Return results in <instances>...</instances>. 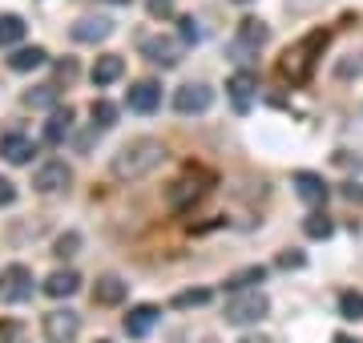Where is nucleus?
<instances>
[{
	"label": "nucleus",
	"instance_id": "412c9836",
	"mask_svg": "<svg viewBox=\"0 0 363 343\" xmlns=\"http://www.w3.org/2000/svg\"><path fill=\"white\" fill-rule=\"evenodd\" d=\"M45 61H49V53H45L40 45H25V49H13L9 69H13V73H33V69H40Z\"/></svg>",
	"mask_w": 363,
	"mask_h": 343
},
{
	"label": "nucleus",
	"instance_id": "cd10ccee",
	"mask_svg": "<svg viewBox=\"0 0 363 343\" xmlns=\"http://www.w3.org/2000/svg\"><path fill=\"white\" fill-rule=\"evenodd\" d=\"M25 106L28 109H52L57 106V85H37V89H28Z\"/></svg>",
	"mask_w": 363,
	"mask_h": 343
},
{
	"label": "nucleus",
	"instance_id": "2f4dec72",
	"mask_svg": "<svg viewBox=\"0 0 363 343\" xmlns=\"http://www.w3.org/2000/svg\"><path fill=\"white\" fill-rule=\"evenodd\" d=\"M0 343H25V327H21V323H9V319H0Z\"/></svg>",
	"mask_w": 363,
	"mask_h": 343
},
{
	"label": "nucleus",
	"instance_id": "a878e982",
	"mask_svg": "<svg viewBox=\"0 0 363 343\" xmlns=\"http://www.w3.org/2000/svg\"><path fill=\"white\" fill-rule=\"evenodd\" d=\"M210 299H214V291L194 287V291H178V295L169 299V307H178V311H186V307H206Z\"/></svg>",
	"mask_w": 363,
	"mask_h": 343
},
{
	"label": "nucleus",
	"instance_id": "ea45409f",
	"mask_svg": "<svg viewBox=\"0 0 363 343\" xmlns=\"http://www.w3.org/2000/svg\"><path fill=\"white\" fill-rule=\"evenodd\" d=\"M234 4H250V0H234Z\"/></svg>",
	"mask_w": 363,
	"mask_h": 343
},
{
	"label": "nucleus",
	"instance_id": "c9c22d12",
	"mask_svg": "<svg viewBox=\"0 0 363 343\" xmlns=\"http://www.w3.org/2000/svg\"><path fill=\"white\" fill-rule=\"evenodd\" d=\"M57 77L73 81V77H77V65H73V61H61V65H57Z\"/></svg>",
	"mask_w": 363,
	"mask_h": 343
},
{
	"label": "nucleus",
	"instance_id": "f257e3e1",
	"mask_svg": "<svg viewBox=\"0 0 363 343\" xmlns=\"http://www.w3.org/2000/svg\"><path fill=\"white\" fill-rule=\"evenodd\" d=\"M162 162H166V145L157 142V137H133V142H125L113 154L109 174H113L117 182H142V178H150Z\"/></svg>",
	"mask_w": 363,
	"mask_h": 343
},
{
	"label": "nucleus",
	"instance_id": "58836bf2",
	"mask_svg": "<svg viewBox=\"0 0 363 343\" xmlns=\"http://www.w3.org/2000/svg\"><path fill=\"white\" fill-rule=\"evenodd\" d=\"M109 4H130V0H109Z\"/></svg>",
	"mask_w": 363,
	"mask_h": 343
},
{
	"label": "nucleus",
	"instance_id": "dca6fc26",
	"mask_svg": "<svg viewBox=\"0 0 363 343\" xmlns=\"http://www.w3.org/2000/svg\"><path fill=\"white\" fill-rule=\"evenodd\" d=\"M69 33H73L77 45H97V40L113 37V21H109V16H81Z\"/></svg>",
	"mask_w": 363,
	"mask_h": 343
},
{
	"label": "nucleus",
	"instance_id": "393cba45",
	"mask_svg": "<svg viewBox=\"0 0 363 343\" xmlns=\"http://www.w3.org/2000/svg\"><path fill=\"white\" fill-rule=\"evenodd\" d=\"M303 235L307 238H331L335 235V223H331L323 210H311L307 218H303Z\"/></svg>",
	"mask_w": 363,
	"mask_h": 343
},
{
	"label": "nucleus",
	"instance_id": "e433bc0d",
	"mask_svg": "<svg viewBox=\"0 0 363 343\" xmlns=\"http://www.w3.org/2000/svg\"><path fill=\"white\" fill-rule=\"evenodd\" d=\"M238 343H271V339H262V335H242Z\"/></svg>",
	"mask_w": 363,
	"mask_h": 343
},
{
	"label": "nucleus",
	"instance_id": "2eb2a0df",
	"mask_svg": "<svg viewBox=\"0 0 363 343\" xmlns=\"http://www.w3.org/2000/svg\"><path fill=\"white\" fill-rule=\"evenodd\" d=\"M125 295H130V283H125L121 275H101L97 283H93V303H97V307L125 303Z\"/></svg>",
	"mask_w": 363,
	"mask_h": 343
},
{
	"label": "nucleus",
	"instance_id": "473e14b6",
	"mask_svg": "<svg viewBox=\"0 0 363 343\" xmlns=\"http://www.w3.org/2000/svg\"><path fill=\"white\" fill-rule=\"evenodd\" d=\"M16 202V186L9 178H0V206H13Z\"/></svg>",
	"mask_w": 363,
	"mask_h": 343
},
{
	"label": "nucleus",
	"instance_id": "f3484780",
	"mask_svg": "<svg viewBox=\"0 0 363 343\" xmlns=\"http://www.w3.org/2000/svg\"><path fill=\"white\" fill-rule=\"evenodd\" d=\"M69 133H73V109L57 106L49 113V121H45V133H40V137H45V145H61Z\"/></svg>",
	"mask_w": 363,
	"mask_h": 343
},
{
	"label": "nucleus",
	"instance_id": "f8f14e48",
	"mask_svg": "<svg viewBox=\"0 0 363 343\" xmlns=\"http://www.w3.org/2000/svg\"><path fill=\"white\" fill-rule=\"evenodd\" d=\"M157 319H162V307H154V303H142V307H130V315H125V335L130 339H145L150 331L157 327Z\"/></svg>",
	"mask_w": 363,
	"mask_h": 343
},
{
	"label": "nucleus",
	"instance_id": "20e7f679",
	"mask_svg": "<svg viewBox=\"0 0 363 343\" xmlns=\"http://www.w3.org/2000/svg\"><path fill=\"white\" fill-rule=\"evenodd\" d=\"M25 299H33V271L25 263H9L0 271V303L16 307Z\"/></svg>",
	"mask_w": 363,
	"mask_h": 343
},
{
	"label": "nucleus",
	"instance_id": "b1692460",
	"mask_svg": "<svg viewBox=\"0 0 363 343\" xmlns=\"http://www.w3.org/2000/svg\"><path fill=\"white\" fill-rule=\"evenodd\" d=\"M89 118H93V130H113L117 125V106L113 101H105V97H97V101H93L89 106Z\"/></svg>",
	"mask_w": 363,
	"mask_h": 343
},
{
	"label": "nucleus",
	"instance_id": "6e6552de",
	"mask_svg": "<svg viewBox=\"0 0 363 343\" xmlns=\"http://www.w3.org/2000/svg\"><path fill=\"white\" fill-rule=\"evenodd\" d=\"M142 57L150 61V65L174 69L182 61V40H174V37H145L142 40Z\"/></svg>",
	"mask_w": 363,
	"mask_h": 343
},
{
	"label": "nucleus",
	"instance_id": "c85d7f7f",
	"mask_svg": "<svg viewBox=\"0 0 363 343\" xmlns=\"http://www.w3.org/2000/svg\"><path fill=\"white\" fill-rule=\"evenodd\" d=\"M77 251H81V235L77 230H65V235L52 242V254H57V259H73Z\"/></svg>",
	"mask_w": 363,
	"mask_h": 343
},
{
	"label": "nucleus",
	"instance_id": "bb28decb",
	"mask_svg": "<svg viewBox=\"0 0 363 343\" xmlns=\"http://www.w3.org/2000/svg\"><path fill=\"white\" fill-rule=\"evenodd\" d=\"M339 319L359 323L363 319V291H343V295H339Z\"/></svg>",
	"mask_w": 363,
	"mask_h": 343
},
{
	"label": "nucleus",
	"instance_id": "0eeeda50",
	"mask_svg": "<svg viewBox=\"0 0 363 343\" xmlns=\"http://www.w3.org/2000/svg\"><path fill=\"white\" fill-rule=\"evenodd\" d=\"M210 106H214V89L202 85V81H190V85H182V89L174 93V109H178L182 118H190V113H206Z\"/></svg>",
	"mask_w": 363,
	"mask_h": 343
},
{
	"label": "nucleus",
	"instance_id": "f704fd0d",
	"mask_svg": "<svg viewBox=\"0 0 363 343\" xmlns=\"http://www.w3.org/2000/svg\"><path fill=\"white\" fill-rule=\"evenodd\" d=\"M343 198H347V202H363V186L347 182V186H343Z\"/></svg>",
	"mask_w": 363,
	"mask_h": 343
},
{
	"label": "nucleus",
	"instance_id": "72a5a7b5",
	"mask_svg": "<svg viewBox=\"0 0 363 343\" xmlns=\"http://www.w3.org/2000/svg\"><path fill=\"white\" fill-rule=\"evenodd\" d=\"M150 16H162L166 21V16H174V4L169 0H150Z\"/></svg>",
	"mask_w": 363,
	"mask_h": 343
},
{
	"label": "nucleus",
	"instance_id": "6ab92c4d",
	"mask_svg": "<svg viewBox=\"0 0 363 343\" xmlns=\"http://www.w3.org/2000/svg\"><path fill=\"white\" fill-rule=\"evenodd\" d=\"M0 154H4V162H13V166H25V162L37 154V145H33V137H25V133H4V137H0Z\"/></svg>",
	"mask_w": 363,
	"mask_h": 343
},
{
	"label": "nucleus",
	"instance_id": "ddd939ff",
	"mask_svg": "<svg viewBox=\"0 0 363 343\" xmlns=\"http://www.w3.org/2000/svg\"><path fill=\"white\" fill-rule=\"evenodd\" d=\"M291 182H295V194H298L303 202H307V206H323V202H327V194H331V186L323 182V174L298 170L295 178H291Z\"/></svg>",
	"mask_w": 363,
	"mask_h": 343
},
{
	"label": "nucleus",
	"instance_id": "423d86ee",
	"mask_svg": "<svg viewBox=\"0 0 363 343\" xmlns=\"http://www.w3.org/2000/svg\"><path fill=\"white\" fill-rule=\"evenodd\" d=\"M40 331H45L49 343H73L81 335V315L69 311V307H57V311H49L40 319Z\"/></svg>",
	"mask_w": 363,
	"mask_h": 343
},
{
	"label": "nucleus",
	"instance_id": "a211bd4d",
	"mask_svg": "<svg viewBox=\"0 0 363 343\" xmlns=\"http://www.w3.org/2000/svg\"><path fill=\"white\" fill-rule=\"evenodd\" d=\"M121 73H125V57H117V53H105L93 61V85L97 89H105V85H113V81H121Z\"/></svg>",
	"mask_w": 363,
	"mask_h": 343
},
{
	"label": "nucleus",
	"instance_id": "a19ab883",
	"mask_svg": "<svg viewBox=\"0 0 363 343\" xmlns=\"http://www.w3.org/2000/svg\"><path fill=\"white\" fill-rule=\"evenodd\" d=\"M101 343H109V339H101Z\"/></svg>",
	"mask_w": 363,
	"mask_h": 343
},
{
	"label": "nucleus",
	"instance_id": "5701e85b",
	"mask_svg": "<svg viewBox=\"0 0 363 343\" xmlns=\"http://www.w3.org/2000/svg\"><path fill=\"white\" fill-rule=\"evenodd\" d=\"M262 279H267V266H242V271H234L230 279H226V291H255L262 283Z\"/></svg>",
	"mask_w": 363,
	"mask_h": 343
},
{
	"label": "nucleus",
	"instance_id": "4468645a",
	"mask_svg": "<svg viewBox=\"0 0 363 343\" xmlns=\"http://www.w3.org/2000/svg\"><path fill=\"white\" fill-rule=\"evenodd\" d=\"M202 194H206V186L198 182V178H178V182H169L166 202H169V210H190Z\"/></svg>",
	"mask_w": 363,
	"mask_h": 343
},
{
	"label": "nucleus",
	"instance_id": "f03ea898",
	"mask_svg": "<svg viewBox=\"0 0 363 343\" xmlns=\"http://www.w3.org/2000/svg\"><path fill=\"white\" fill-rule=\"evenodd\" d=\"M327 40H331V33L327 28H315V33H307V37L298 40V45H291L283 53V61H279V73H283V81H291V85H307L315 73V61L323 57Z\"/></svg>",
	"mask_w": 363,
	"mask_h": 343
},
{
	"label": "nucleus",
	"instance_id": "4c0bfd02",
	"mask_svg": "<svg viewBox=\"0 0 363 343\" xmlns=\"http://www.w3.org/2000/svg\"><path fill=\"white\" fill-rule=\"evenodd\" d=\"M331 343H359V339H355V335H335Z\"/></svg>",
	"mask_w": 363,
	"mask_h": 343
},
{
	"label": "nucleus",
	"instance_id": "9b49d317",
	"mask_svg": "<svg viewBox=\"0 0 363 343\" xmlns=\"http://www.w3.org/2000/svg\"><path fill=\"white\" fill-rule=\"evenodd\" d=\"M226 93H230V101L238 113H250V106H255V93H259V77L255 73H247V69H238L230 81H226Z\"/></svg>",
	"mask_w": 363,
	"mask_h": 343
},
{
	"label": "nucleus",
	"instance_id": "aec40b11",
	"mask_svg": "<svg viewBox=\"0 0 363 343\" xmlns=\"http://www.w3.org/2000/svg\"><path fill=\"white\" fill-rule=\"evenodd\" d=\"M77 287H81L77 271H52V275L40 283V291H45L49 299H69V295H77Z\"/></svg>",
	"mask_w": 363,
	"mask_h": 343
},
{
	"label": "nucleus",
	"instance_id": "1a4fd4ad",
	"mask_svg": "<svg viewBox=\"0 0 363 343\" xmlns=\"http://www.w3.org/2000/svg\"><path fill=\"white\" fill-rule=\"evenodd\" d=\"M125 106H130L133 113L150 118V113L162 106V85H157V81H133L130 93H125Z\"/></svg>",
	"mask_w": 363,
	"mask_h": 343
},
{
	"label": "nucleus",
	"instance_id": "39448f33",
	"mask_svg": "<svg viewBox=\"0 0 363 343\" xmlns=\"http://www.w3.org/2000/svg\"><path fill=\"white\" fill-rule=\"evenodd\" d=\"M267 25H262L259 16H247V21H238V33H234V40H230V57L234 61H247L250 53H259L262 45H267Z\"/></svg>",
	"mask_w": 363,
	"mask_h": 343
},
{
	"label": "nucleus",
	"instance_id": "4be33fe9",
	"mask_svg": "<svg viewBox=\"0 0 363 343\" xmlns=\"http://www.w3.org/2000/svg\"><path fill=\"white\" fill-rule=\"evenodd\" d=\"M25 33H28V25L16 13H0V49H16L25 40Z\"/></svg>",
	"mask_w": 363,
	"mask_h": 343
},
{
	"label": "nucleus",
	"instance_id": "7ed1b4c3",
	"mask_svg": "<svg viewBox=\"0 0 363 343\" xmlns=\"http://www.w3.org/2000/svg\"><path fill=\"white\" fill-rule=\"evenodd\" d=\"M267 311H271V299H267L259 287H255V291H234L230 299H226V323H234V327L262 323Z\"/></svg>",
	"mask_w": 363,
	"mask_h": 343
},
{
	"label": "nucleus",
	"instance_id": "c756f323",
	"mask_svg": "<svg viewBox=\"0 0 363 343\" xmlns=\"http://www.w3.org/2000/svg\"><path fill=\"white\" fill-rule=\"evenodd\" d=\"M274 266H279V271H303V266H307V254L303 251H283L279 259H274Z\"/></svg>",
	"mask_w": 363,
	"mask_h": 343
},
{
	"label": "nucleus",
	"instance_id": "7c9ffc66",
	"mask_svg": "<svg viewBox=\"0 0 363 343\" xmlns=\"http://www.w3.org/2000/svg\"><path fill=\"white\" fill-rule=\"evenodd\" d=\"M178 33H182V45H198V40H202V28H198V21L194 16H182L178 21Z\"/></svg>",
	"mask_w": 363,
	"mask_h": 343
},
{
	"label": "nucleus",
	"instance_id": "9d476101",
	"mask_svg": "<svg viewBox=\"0 0 363 343\" xmlns=\"http://www.w3.org/2000/svg\"><path fill=\"white\" fill-rule=\"evenodd\" d=\"M73 182V170H69L65 162H45L37 174H33V190L37 194H57V190H65Z\"/></svg>",
	"mask_w": 363,
	"mask_h": 343
}]
</instances>
